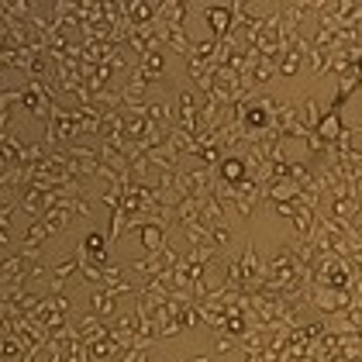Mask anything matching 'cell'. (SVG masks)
I'll list each match as a JSON object with an SVG mask.
<instances>
[{"label":"cell","mask_w":362,"mask_h":362,"mask_svg":"<svg viewBox=\"0 0 362 362\" xmlns=\"http://www.w3.org/2000/svg\"><path fill=\"white\" fill-rule=\"evenodd\" d=\"M273 210H276V214H283V217H293V214H297V203H293V201H280V203H273Z\"/></svg>","instance_id":"603a6c76"},{"label":"cell","mask_w":362,"mask_h":362,"mask_svg":"<svg viewBox=\"0 0 362 362\" xmlns=\"http://www.w3.org/2000/svg\"><path fill=\"white\" fill-rule=\"evenodd\" d=\"M138 66H142V69H145L152 80H159L162 73H166V52H149V55H145Z\"/></svg>","instance_id":"2e32d148"},{"label":"cell","mask_w":362,"mask_h":362,"mask_svg":"<svg viewBox=\"0 0 362 362\" xmlns=\"http://www.w3.org/2000/svg\"><path fill=\"white\" fill-rule=\"evenodd\" d=\"M300 59H304V55H300V52L290 45L280 59H276V73H280V76H297V69H300Z\"/></svg>","instance_id":"9a60e30c"},{"label":"cell","mask_w":362,"mask_h":362,"mask_svg":"<svg viewBox=\"0 0 362 362\" xmlns=\"http://www.w3.org/2000/svg\"><path fill=\"white\" fill-rule=\"evenodd\" d=\"M107 241H111L107 232H86L80 239V248L86 252V259H90L93 266H100V269L107 266Z\"/></svg>","instance_id":"8992f818"},{"label":"cell","mask_w":362,"mask_h":362,"mask_svg":"<svg viewBox=\"0 0 362 362\" xmlns=\"http://www.w3.org/2000/svg\"><path fill=\"white\" fill-rule=\"evenodd\" d=\"M214 173H217V183H224V187H241V183L248 180L245 156H224V159H221V166H217Z\"/></svg>","instance_id":"5b68a950"},{"label":"cell","mask_w":362,"mask_h":362,"mask_svg":"<svg viewBox=\"0 0 362 362\" xmlns=\"http://www.w3.org/2000/svg\"><path fill=\"white\" fill-rule=\"evenodd\" d=\"M207 232H210V241H214L217 248L232 241V228H228V221H214V224H207Z\"/></svg>","instance_id":"ffe728a7"},{"label":"cell","mask_w":362,"mask_h":362,"mask_svg":"<svg viewBox=\"0 0 362 362\" xmlns=\"http://www.w3.org/2000/svg\"><path fill=\"white\" fill-rule=\"evenodd\" d=\"M48 235H52V232L45 228V221H32V224H28V232H25V241L18 245V252H25V255H32V259H35V255H39V248L48 241Z\"/></svg>","instance_id":"ba28073f"},{"label":"cell","mask_w":362,"mask_h":362,"mask_svg":"<svg viewBox=\"0 0 362 362\" xmlns=\"http://www.w3.org/2000/svg\"><path fill=\"white\" fill-rule=\"evenodd\" d=\"M180 259H183V255H180L173 245H166L162 252H149L145 259H135L131 269H135L142 280H166L169 283V273L180 266Z\"/></svg>","instance_id":"6da1fadb"},{"label":"cell","mask_w":362,"mask_h":362,"mask_svg":"<svg viewBox=\"0 0 362 362\" xmlns=\"http://www.w3.org/2000/svg\"><path fill=\"white\" fill-rule=\"evenodd\" d=\"M342 131H345L342 111H331V107H328V111H324V118H321V124H318V135H321L324 142H331V145H335Z\"/></svg>","instance_id":"30bf717a"},{"label":"cell","mask_w":362,"mask_h":362,"mask_svg":"<svg viewBox=\"0 0 362 362\" xmlns=\"http://www.w3.org/2000/svg\"><path fill=\"white\" fill-rule=\"evenodd\" d=\"M159 21H166V25H183V21H187V4H183V0H159Z\"/></svg>","instance_id":"4fadbf2b"},{"label":"cell","mask_w":362,"mask_h":362,"mask_svg":"<svg viewBox=\"0 0 362 362\" xmlns=\"http://www.w3.org/2000/svg\"><path fill=\"white\" fill-rule=\"evenodd\" d=\"M187 362H210V359H207V356H190Z\"/></svg>","instance_id":"cb8c5ba5"},{"label":"cell","mask_w":362,"mask_h":362,"mask_svg":"<svg viewBox=\"0 0 362 362\" xmlns=\"http://www.w3.org/2000/svg\"><path fill=\"white\" fill-rule=\"evenodd\" d=\"M0 356H4V362H18L21 356H25V345H21V338L18 335H7V338H0Z\"/></svg>","instance_id":"e0dca14e"},{"label":"cell","mask_w":362,"mask_h":362,"mask_svg":"<svg viewBox=\"0 0 362 362\" xmlns=\"http://www.w3.org/2000/svg\"><path fill=\"white\" fill-rule=\"evenodd\" d=\"M76 331H80V338L90 345V342H100V338H107L111 335V328L104 324V318H97V314H86L76 321Z\"/></svg>","instance_id":"9c48e42d"},{"label":"cell","mask_w":362,"mask_h":362,"mask_svg":"<svg viewBox=\"0 0 362 362\" xmlns=\"http://www.w3.org/2000/svg\"><path fill=\"white\" fill-rule=\"evenodd\" d=\"M169 114H176V107H169V104H145V118L152 121V124L169 121Z\"/></svg>","instance_id":"44dd1931"},{"label":"cell","mask_w":362,"mask_h":362,"mask_svg":"<svg viewBox=\"0 0 362 362\" xmlns=\"http://www.w3.org/2000/svg\"><path fill=\"white\" fill-rule=\"evenodd\" d=\"M90 307H93L97 318H111V314L118 311V293H111V290H97V293L90 297Z\"/></svg>","instance_id":"8fae6325"},{"label":"cell","mask_w":362,"mask_h":362,"mask_svg":"<svg viewBox=\"0 0 362 362\" xmlns=\"http://www.w3.org/2000/svg\"><path fill=\"white\" fill-rule=\"evenodd\" d=\"M0 276H4V283L39 280L41 266H32V255H25V252H7V259H4V266H0Z\"/></svg>","instance_id":"3957f363"},{"label":"cell","mask_w":362,"mask_h":362,"mask_svg":"<svg viewBox=\"0 0 362 362\" xmlns=\"http://www.w3.org/2000/svg\"><path fill=\"white\" fill-rule=\"evenodd\" d=\"M203 18H207V25H210V39L239 35V21H235L232 4H207V7H203Z\"/></svg>","instance_id":"7a4b0ae2"},{"label":"cell","mask_w":362,"mask_h":362,"mask_svg":"<svg viewBox=\"0 0 362 362\" xmlns=\"http://www.w3.org/2000/svg\"><path fill=\"white\" fill-rule=\"evenodd\" d=\"M356 235H359V239H362V224H359V228H356Z\"/></svg>","instance_id":"d4e9b609"},{"label":"cell","mask_w":362,"mask_h":362,"mask_svg":"<svg viewBox=\"0 0 362 362\" xmlns=\"http://www.w3.org/2000/svg\"><path fill=\"white\" fill-rule=\"evenodd\" d=\"M194 59H201V62H214L217 59V39H203L194 45Z\"/></svg>","instance_id":"d6986e66"},{"label":"cell","mask_w":362,"mask_h":362,"mask_svg":"<svg viewBox=\"0 0 362 362\" xmlns=\"http://www.w3.org/2000/svg\"><path fill=\"white\" fill-rule=\"evenodd\" d=\"M297 111H300V121H304V128H307V131H318V124H321L324 111H321V104H318L314 97L300 100V104H297Z\"/></svg>","instance_id":"7c38bea8"},{"label":"cell","mask_w":362,"mask_h":362,"mask_svg":"<svg viewBox=\"0 0 362 362\" xmlns=\"http://www.w3.org/2000/svg\"><path fill=\"white\" fill-rule=\"evenodd\" d=\"M276 76V62L273 59H262L255 69H252V86H262V83H269Z\"/></svg>","instance_id":"ac0fdd59"},{"label":"cell","mask_w":362,"mask_h":362,"mask_svg":"<svg viewBox=\"0 0 362 362\" xmlns=\"http://www.w3.org/2000/svg\"><path fill=\"white\" fill-rule=\"evenodd\" d=\"M359 203H362L359 197H331V203H328V214H324V217L352 224V221H356V214H359Z\"/></svg>","instance_id":"52a82bcc"},{"label":"cell","mask_w":362,"mask_h":362,"mask_svg":"<svg viewBox=\"0 0 362 362\" xmlns=\"http://www.w3.org/2000/svg\"><path fill=\"white\" fill-rule=\"evenodd\" d=\"M276 135H280V138H307V135H311V131L304 128V121H300L297 104L280 100V107H276Z\"/></svg>","instance_id":"277c9868"},{"label":"cell","mask_w":362,"mask_h":362,"mask_svg":"<svg viewBox=\"0 0 362 362\" xmlns=\"http://www.w3.org/2000/svg\"><path fill=\"white\" fill-rule=\"evenodd\" d=\"M69 217H73V210L59 203V207H52V210H48V214H45L41 221H45V228H48V232L55 235V232H66V228H69Z\"/></svg>","instance_id":"5bb4252c"},{"label":"cell","mask_w":362,"mask_h":362,"mask_svg":"<svg viewBox=\"0 0 362 362\" xmlns=\"http://www.w3.org/2000/svg\"><path fill=\"white\" fill-rule=\"evenodd\" d=\"M214 349H217V352H232V349H235V338L224 335V331H214Z\"/></svg>","instance_id":"7402d4cb"}]
</instances>
